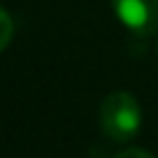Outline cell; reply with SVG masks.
<instances>
[{"instance_id":"1","label":"cell","mask_w":158,"mask_h":158,"mask_svg":"<svg viewBox=\"0 0 158 158\" xmlns=\"http://www.w3.org/2000/svg\"><path fill=\"white\" fill-rule=\"evenodd\" d=\"M102 133L114 142H130L142 126V107L128 91H114L100 105Z\"/></svg>"},{"instance_id":"2","label":"cell","mask_w":158,"mask_h":158,"mask_svg":"<svg viewBox=\"0 0 158 158\" xmlns=\"http://www.w3.org/2000/svg\"><path fill=\"white\" fill-rule=\"evenodd\" d=\"M118 21L135 35H153L158 30V0H112Z\"/></svg>"},{"instance_id":"3","label":"cell","mask_w":158,"mask_h":158,"mask_svg":"<svg viewBox=\"0 0 158 158\" xmlns=\"http://www.w3.org/2000/svg\"><path fill=\"white\" fill-rule=\"evenodd\" d=\"M12 37H14V21H12V16L0 7V54L7 49V44L12 42Z\"/></svg>"},{"instance_id":"4","label":"cell","mask_w":158,"mask_h":158,"mask_svg":"<svg viewBox=\"0 0 158 158\" xmlns=\"http://www.w3.org/2000/svg\"><path fill=\"white\" fill-rule=\"evenodd\" d=\"M114 158H153L149 151H144V149H126V151L116 153Z\"/></svg>"}]
</instances>
